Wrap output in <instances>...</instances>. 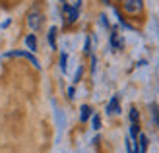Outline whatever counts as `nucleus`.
<instances>
[{
	"instance_id": "nucleus-10",
	"label": "nucleus",
	"mask_w": 159,
	"mask_h": 153,
	"mask_svg": "<svg viewBox=\"0 0 159 153\" xmlns=\"http://www.w3.org/2000/svg\"><path fill=\"white\" fill-rule=\"evenodd\" d=\"M49 45L52 47H57V27H51V31H49Z\"/></svg>"
},
{
	"instance_id": "nucleus-8",
	"label": "nucleus",
	"mask_w": 159,
	"mask_h": 153,
	"mask_svg": "<svg viewBox=\"0 0 159 153\" xmlns=\"http://www.w3.org/2000/svg\"><path fill=\"white\" fill-rule=\"evenodd\" d=\"M25 47H27V49H29L31 52L37 51V41H35V35H33V33L25 37Z\"/></svg>"
},
{
	"instance_id": "nucleus-5",
	"label": "nucleus",
	"mask_w": 159,
	"mask_h": 153,
	"mask_svg": "<svg viewBox=\"0 0 159 153\" xmlns=\"http://www.w3.org/2000/svg\"><path fill=\"white\" fill-rule=\"evenodd\" d=\"M64 10H66V21L74 23L78 20V10H76V8H70V6H64Z\"/></svg>"
},
{
	"instance_id": "nucleus-13",
	"label": "nucleus",
	"mask_w": 159,
	"mask_h": 153,
	"mask_svg": "<svg viewBox=\"0 0 159 153\" xmlns=\"http://www.w3.org/2000/svg\"><path fill=\"white\" fill-rule=\"evenodd\" d=\"M60 68H62V72H66V54L64 52L60 54Z\"/></svg>"
},
{
	"instance_id": "nucleus-9",
	"label": "nucleus",
	"mask_w": 159,
	"mask_h": 153,
	"mask_svg": "<svg viewBox=\"0 0 159 153\" xmlns=\"http://www.w3.org/2000/svg\"><path fill=\"white\" fill-rule=\"evenodd\" d=\"M130 124H140V112L136 107L130 109Z\"/></svg>"
},
{
	"instance_id": "nucleus-6",
	"label": "nucleus",
	"mask_w": 159,
	"mask_h": 153,
	"mask_svg": "<svg viewBox=\"0 0 159 153\" xmlns=\"http://www.w3.org/2000/svg\"><path fill=\"white\" fill-rule=\"evenodd\" d=\"M152 118H153V124H155V128L159 130V105L157 103H152Z\"/></svg>"
},
{
	"instance_id": "nucleus-1",
	"label": "nucleus",
	"mask_w": 159,
	"mask_h": 153,
	"mask_svg": "<svg viewBox=\"0 0 159 153\" xmlns=\"http://www.w3.org/2000/svg\"><path fill=\"white\" fill-rule=\"evenodd\" d=\"M122 6H124V12L130 14V16H138L144 10V2L142 0H124Z\"/></svg>"
},
{
	"instance_id": "nucleus-12",
	"label": "nucleus",
	"mask_w": 159,
	"mask_h": 153,
	"mask_svg": "<svg viewBox=\"0 0 159 153\" xmlns=\"http://www.w3.org/2000/svg\"><path fill=\"white\" fill-rule=\"evenodd\" d=\"M91 122H93V128H95V130H99V128H101V118H99L97 115H93Z\"/></svg>"
},
{
	"instance_id": "nucleus-7",
	"label": "nucleus",
	"mask_w": 159,
	"mask_h": 153,
	"mask_svg": "<svg viewBox=\"0 0 159 153\" xmlns=\"http://www.w3.org/2000/svg\"><path fill=\"white\" fill-rule=\"evenodd\" d=\"M82 112H80V120H82V122H87V120L91 118V107H87V105H84L82 109H80Z\"/></svg>"
},
{
	"instance_id": "nucleus-4",
	"label": "nucleus",
	"mask_w": 159,
	"mask_h": 153,
	"mask_svg": "<svg viewBox=\"0 0 159 153\" xmlns=\"http://www.w3.org/2000/svg\"><path fill=\"white\" fill-rule=\"evenodd\" d=\"M107 110H109V115H118V112H120V105H118V97H113V99H111V103L107 105Z\"/></svg>"
},
{
	"instance_id": "nucleus-2",
	"label": "nucleus",
	"mask_w": 159,
	"mask_h": 153,
	"mask_svg": "<svg viewBox=\"0 0 159 153\" xmlns=\"http://www.w3.org/2000/svg\"><path fill=\"white\" fill-rule=\"evenodd\" d=\"M27 25L33 29V31H39L43 25V16L39 12H29L27 14Z\"/></svg>"
},
{
	"instance_id": "nucleus-11",
	"label": "nucleus",
	"mask_w": 159,
	"mask_h": 153,
	"mask_svg": "<svg viewBox=\"0 0 159 153\" xmlns=\"http://www.w3.org/2000/svg\"><path fill=\"white\" fill-rule=\"evenodd\" d=\"M111 43H113V47H115V49H122V41H120V39H118L116 31H115L113 35H111Z\"/></svg>"
},
{
	"instance_id": "nucleus-14",
	"label": "nucleus",
	"mask_w": 159,
	"mask_h": 153,
	"mask_svg": "<svg viewBox=\"0 0 159 153\" xmlns=\"http://www.w3.org/2000/svg\"><path fill=\"white\" fill-rule=\"evenodd\" d=\"M105 2H109V0H105Z\"/></svg>"
},
{
	"instance_id": "nucleus-3",
	"label": "nucleus",
	"mask_w": 159,
	"mask_h": 153,
	"mask_svg": "<svg viewBox=\"0 0 159 153\" xmlns=\"http://www.w3.org/2000/svg\"><path fill=\"white\" fill-rule=\"evenodd\" d=\"M8 56H23V58H27V60H31V64H33L35 68H39V62H37V58L31 52H25V51H14V52H6L4 54V58H8Z\"/></svg>"
}]
</instances>
